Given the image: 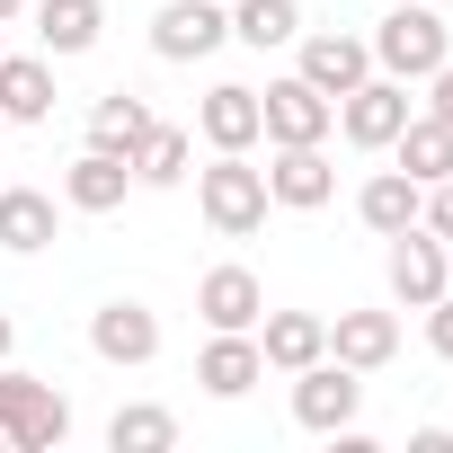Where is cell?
<instances>
[{
	"label": "cell",
	"mask_w": 453,
	"mask_h": 453,
	"mask_svg": "<svg viewBox=\"0 0 453 453\" xmlns=\"http://www.w3.org/2000/svg\"><path fill=\"white\" fill-rule=\"evenodd\" d=\"M107 444H116V453H169V444H178V418L151 409V400H125V409L107 418Z\"/></svg>",
	"instance_id": "cell-25"
},
{
	"label": "cell",
	"mask_w": 453,
	"mask_h": 453,
	"mask_svg": "<svg viewBox=\"0 0 453 453\" xmlns=\"http://www.w3.org/2000/svg\"><path fill=\"white\" fill-rule=\"evenodd\" d=\"M426 347L453 365V294H435V303H426Z\"/></svg>",
	"instance_id": "cell-28"
},
{
	"label": "cell",
	"mask_w": 453,
	"mask_h": 453,
	"mask_svg": "<svg viewBox=\"0 0 453 453\" xmlns=\"http://www.w3.org/2000/svg\"><path fill=\"white\" fill-rule=\"evenodd\" d=\"M258 125H267V142H329L338 98H320L303 72H285V81H267V89H258Z\"/></svg>",
	"instance_id": "cell-7"
},
{
	"label": "cell",
	"mask_w": 453,
	"mask_h": 453,
	"mask_svg": "<svg viewBox=\"0 0 453 453\" xmlns=\"http://www.w3.org/2000/svg\"><path fill=\"white\" fill-rule=\"evenodd\" d=\"M391 294L409 311H426L444 294V241L426 232V222H409V232H391Z\"/></svg>",
	"instance_id": "cell-13"
},
{
	"label": "cell",
	"mask_w": 453,
	"mask_h": 453,
	"mask_svg": "<svg viewBox=\"0 0 453 453\" xmlns=\"http://www.w3.org/2000/svg\"><path fill=\"white\" fill-rule=\"evenodd\" d=\"M329 196H338L329 151H320V142H276V160H267V204H285V213H320Z\"/></svg>",
	"instance_id": "cell-8"
},
{
	"label": "cell",
	"mask_w": 453,
	"mask_h": 453,
	"mask_svg": "<svg viewBox=\"0 0 453 453\" xmlns=\"http://www.w3.org/2000/svg\"><path fill=\"white\" fill-rule=\"evenodd\" d=\"M232 45V0H169L151 19V54L160 63H204Z\"/></svg>",
	"instance_id": "cell-6"
},
{
	"label": "cell",
	"mask_w": 453,
	"mask_h": 453,
	"mask_svg": "<svg viewBox=\"0 0 453 453\" xmlns=\"http://www.w3.org/2000/svg\"><path fill=\"white\" fill-rule=\"evenodd\" d=\"M444 294H453V241H444Z\"/></svg>",
	"instance_id": "cell-32"
},
{
	"label": "cell",
	"mask_w": 453,
	"mask_h": 453,
	"mask_svg": "<svg viewBox=\"0 0 453 453\" xmlns=\"http://www.w3.org/2000/svg\"><path fill=\"white\" fill-rule=\"evenodd\" d=\"M418 204H426V187L409 178V169H373L365 178V196H356V213H365V232H409V222H418Z\"/></svg>",
	"instance_id": "cell-20"
},
{
	"label": "cell",
	"mask_w": 453,
	"mask_h": 453,
	"mask_svg": "<svg viewBox=\"0 0 453 453\" xmlns=\"http://www.w3.org/2000/svg\"><path fill=\"white\" fill-rule=\"evenodd\" d=\"M196 382H204L213 400H241V391H258V382H267L258 329H213V347L196 356Z\"/></svg>",
	"instance_id": "cell-12"
},
{
	"label": "cell",
	"mask_w": 453,
	"mask_h": 453,
	"mask_svg": "<svg viewBox=\"0 0 453 453\" xmlns=\"http://www.w3.org/2000/svg\"><path fill=\"white\" fill-rule=\"evenodd\" d=\"M232 36L258 45V54L294 45V36H303V0H232Z\"/></svg>",
	"instance_id": "cell-24"
},
{
	"label": "cell",
	"mask_w": 453,
	"mask_h": 453,
	"mask_svg": "<svg viewBox=\"0 0 453 453\" xmlns=\"http://www.w3.org/2000/svg\"><path fill=\"white\" fill-rule=\"evenodd\" d=\"M151 125H160V116H151L134 89H107V98L89 107V142H98V151H125V160L151 142Z\"/></svg>",
	"instance_id": "cell-22"
},
{
	"label": "cell",
	"mask_w": 453,
	"mask_h": 453,
	"mask_svg": "<svg viewBox=\"0 0 453 453\" xmlns=\"http://www.w3.org/2000/svg\"><path fill=\"white\" fill-rule=\"evenodd\" d=\"M356 409H365V373H356V365L320 356V365H303V373H294V426L338 435V426H356Z\"/></svg>",
	"instance_id": "cell-5"
},
{
	"label": "cell",
	"mask_w": 453,
	"mask_h": 453,
	"mask_svg": "<svg viewBox=\"0 0 453 453\" xmlns=\"http://www.w3.org/2000/svg\"><path fill=\"white\" fill-rule=\"evenodd\" d=\"M0 250L10 258L54 250V196L45 187H0Z\"/></svg>",
	"instance_id": "cell-19"
},
{
	"label": "cell",
	"mask_w": 453,
	"mask_h": 453,
	"mask_svg": "<svg viewBox=\"0 0 453 453\" xmlns=\"http://www.w3.org/2000/svg\"><path fill=\"white\" fill-rule=\"evenodd\" d=\"M89 347H98V365H151L160 356V311L134 303V294H116V303L89 311Z\"/></svg>",
	"instance_id": "cell-9"
},
{
	"label": "cell",
	"mask_w": 453,
	"mask_h": 453,
	"mask_svg": "<svg viewBox=\"0 0 453 453\" xmlns=\"http://www.w3.org/2000/svg\"><path fill=\"white\" fill-rule=\"evenodd\" d=\"M391 160L418 178V187H435V178H453V125L444 116H409L400 134H391Z\"/></svg>",
	"instance_id": "cell-21"
},
{
	"label": "cell",
	"mask_w": 453,
	"mask_h": 453,
	"mask_svg": "<svg viewBox=\"0 0 453 453\" xmlns=\"http://www.w3.org/2000/svg\"><path fill=\"white\" fill-rule=\"evenodd\" d=\"M0 134H10V116H0Z\"/></svg>",
	"instance_id": "cell-33"
},
{
	"label": "cell",
	"mask_w": 453,
	"mask_h": 453,
	"mask_svg": "<svg viewBox=\"0 0 453 453\" xmlns=\"http://www.w3.org/2000/svg\"><path fill=\"white\" fill-rule=\"evenodd\" d=\"M426 116H444V125H453V54L426 72Z\"/></svg>",
	"instance_id": "cell-29"
},
{
	"label": "cell",
	"mask_w": 453,
	"mask_h": 453,
	"mask_svg": "<svg viewBox=\"0 0 453 453\" xmlns=\"http://www.w3.org/2000/svg\"><path fill=\"white\" fill-rule=\"evenodd\" d=\"M258 356H267V373H303V365L329 356V320L320 311H267L258 320Z\"/></svg>",
	"instance_id": "cell-16"
},
{
	"label": "cell",
	"mask_w": 453,
	"mask_h": 453,
	"mask_svg": "<svg viewBox=\"0 0 453 453\" xmlns=\"http://www.w3.org/2000/svg\"><path fill=\"white\" fill-rule=\"evenodd\" d=\"M98 27H107L98 0H36V45H45V54H89Z\"/></svg>",
	"instance_id": "cell-23"
},
{
	"label": "cell",
	"mask_w": 453,
	"mask_h": 453,
	"mask_svg": "<svg viewBox=\"0 0 453 453\" xmlns=\"http://www.w3.org/2000/svg\"><path fill=\"white\" fill-rule=\"evenodd\" d=\"M365 45H373V72H391V81H426V72L453 54V27L426 10V0H391V19H382Z\"/></svg>",
	"instance_id": "cell-3"
},
{
	"label": "cell",
	"mask_w": 453,
	"mask_h": 453,
	"mask_svg": "<svg viewBox=\"0 0 453 453\" xmlns=\"http://www.w3.org/2000/svg\"><path fill=\"white\" fill-rule=\"evenodd\" d=\"M125 187H134V160H125V151H98V142L63 169V204H72V213H116Z\"/></svg>",
	"instance_id": "cell-15"
},
{
	"label": "cell",
	"mask_w": 453,
	"mask_h": 453,
	"mask_svg": "<svg viewBox=\"0 0 453 453\" xmlns=\"http://www.w3.org/2000/svg\"><path fill=\"white\" fill-rule=\"evenodd\" d=\"M187 160H196V134L151 125V142L134 151V178H142V187H178V178H187Z\"/></svg>",
	"instance_id": "cell-26"
},
{
	"label": "cell",
	"mask_w": 453,
	"mask_h": 453,
	"mask_svg": "<svg viewBox=\"0 0 453 453\" xmlns=\"http://www.w3.org/2000/svg\"><path fill=\"white\" fill-rule=\"evenodd\" d=\"M196 311H204V329H258V320H267V285H258L250 267H204Z\"/></svg>",
	"instance_id": "cell-14"
},
{
	"label": "cell",
	"mask_w": 453,
	"mask_h": 453,
	"mask_svg": "<svg viewBox=\"0 0 453 453\" xmlns=\"http://www.w3.org/2000/svg\"><path fill=\"white\" fill-rule=\"evenodd\" d=\"M294 54H303L294 72H303V81H311L320 98H347V89H356V81L373 72V45H365V36H347V27H320V36H294Z\"/></svg>",
	"instance_id": "cell-10"
},
{
	"label": "cell",
	"mask_w": 453,
	"mask_h": 453,
	"mask_svg": "<svg viewBox=\"0 0 453 453\" xmlns=\"http://www.w3.org/2000/svg\"><path fill=\"white\" fill-rule=\"evenodd\" d=\"M10 347H19V320H10V311H0V365H10Z\"/></svg>",
	"instance_id": "cell-30"
},
{
	"label": "cell",
	"mask_w": 453,
	"mask_h": 453,
	"mask_svg": "<svg viewBox=\"0 0 453 453\" xmlns=\"http://www.w3.org/2000/svg\"><path fill=\"white\" fill-rule=\"evenodd\" d=\"M418 107H409V81H391V72H365L347 98H338V134L356 142V151H391V134L409 125Z\"/></svg>",
	"instance_id": "cell-4"
},
{
	"label": "cell",
	"mask_w": 453,
	"mask_h": 453,
	"mask_svg": "<svg viewBox=\"0 0 453 453\" xmlns=\"http://www.w3.org/2000/svg\"><path fill=\"white\" fill-rule=\"evenodd\" d=\"M19 10H27V0H0V27H10V19H19Z\"/></svg>",
	"instance_id": "cell-31"
},
{
	"label": "cell",
	"mask_w": 453,
	"mask_h": 453,
	"mask_svg": "<svg viewBox=\"0 0 453 453\" xmlns=\"http://www.w3.org/2000/svg\"><path fill=\"white\" fill-rule=\"evenodd\" d=\"M0 116L10 125H45L54 116V63L45 54H0Z\"/></svg>",
	"instance_id": "cell-18"
},
{
	"label": "cell",
	"mask_w": 453,
	"mask_h": 453,
	"mask_svg": "<svg viewBox=\"0 0 453 453\" xmlns=\"http://www.w3.org/2000/svg\"><path fill=\"white\" fill-rule=\"evenodd\" d=\"M329 356L356 365V373H382V365L400 356V320H391V311H338V320H329Z\"/></svg>",
	"instance_id": "cell-17"
},
{
	"label": "cell",
	"mask_w": 453,
	"mask_h": 453,
	"mask_svg": "<svg viewBox=\"0 0 453 453\" xmlns=\"http://www.w3.org/2000/svg\"><path fill=\"white\" fill-rule=\"evenodd\" d=\"M196 134H204V151H258V142H267V125H258V89H241V81L204 89Z\"/></svg>",
	"instance_id": "cell-11"
},
{
	"label": "cell",
	"mask_w": 453,
	"mask_h": 453,
	"mask_svg": "<svg viewBox=\"0 0 453 453\" xmlns=\"http://www.w3.org/2000/svg\"><path fill=\"white\" fill-rule=\"evenodd\" d=\"M196 213L213 222L222 241H250L267 222V169L250 151H213V169H196Z\"/></svg>",
	"instance_id": "cell-2"
},
{
	"label": "cell",
	"mask_w": 453,
	"mask_h": 453,
	"mask_svg": "<svg viewBox=\"0 0 453 453\" xmlns=\"http://www.w3.org/2000/svg\"><path fill=\"white\" fill-rule=\"evenodd\" d=\"M418 222H426L435 241H453V178H435V187H426V204H418Z\"/></svg>",
	"instance_id": "cell-27"
},
{
	"label": "cell",
	"mask_w": 453,
	"mask_h": 453,
	"mask_svg": "<svg viewBox=\"0 0 453 453\" xmlns=\"http://www.w3.org/2000/svg\"><path fill=\"white\" fill-rule=\"evenodd\" d=\"M63 435H72V400L27 365H0V444L10 453H54Z\"/></svg>",
	"instance_id": "cell-1"
}]
</instances>
